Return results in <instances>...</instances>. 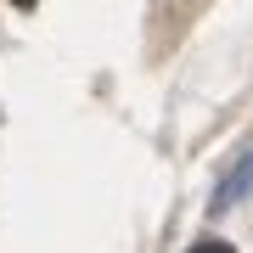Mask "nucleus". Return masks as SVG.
Wrapping results in <instances>:
<instances>
[{
	"mask_svg": "<svg viewBox=\"0 0 253 253\" xmlns=\"http://www.w3.org/2000/svg\"><path fill=\"white\" fill-rule=\"evenodd\" d=\"M248 186H253V152H248L242 163H236V169H231V180H225V186H219V191H214V208H231V203H236V197H242V191H248Z\"/></svg>",
	"mask_w": 253,
	"mask_h": 253,
	"instance_id": "obj_1",
	"label": "nucleus"
},
{
	"mask_svg": "<svg viewBox=\"0 0 253 253\" xmlns=\"http://www.w3.org/2000/svg\"><path fill=\"white\" fill-rule=\"evenodd\" d=\"M191 253H236V248H231V242H214V236H208V242H197Z\"/></svg>",
	"mask_w": 253,
	"mask_h": 253,
	"instance_id": "obj_2",
	"label": "nucleus"
},
{
	"mask_svg": "<svg viewBox=\"0 0 253 253\" xmlns=\"http://www.w3.org/2000/svg\"><path fill=\"white\" fill-rule=\"evenodd\" d=\"M11 6H23V11H28V6H34V0H11Z\"/></svg>",
	"mask_w": 253,
	"mask_h": 253,
	"instance_id": "obj_3",
	"label": "nucleus"
}]
</instances>
